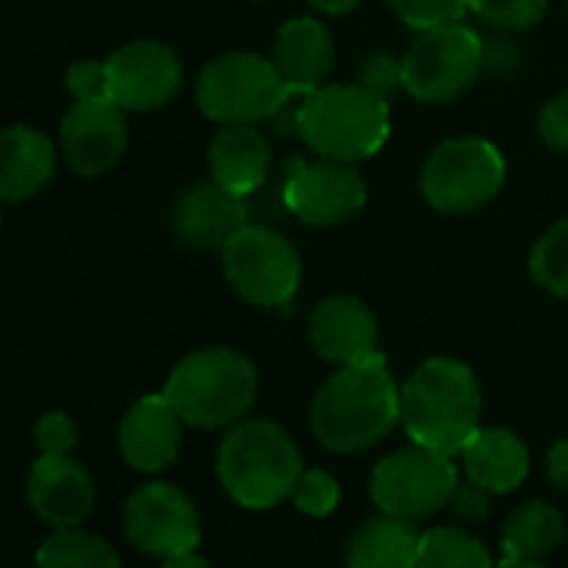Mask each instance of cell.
<instances>
[{
	"label": "cell",
	"mask_w": 568,
	"mask_h": 568,
	"mask_svg": "<svg viewBox=\"0 0 568 568\" xmlns=\"http://www.w3.org/2000/svg\"><path fill=\"white\" fill-rule=\"evenodd\" d=\"M483 389L476 373L453 359H426L399 389V423L413 436L439 453H463V446L479 429Z\"/></svg>",
	"instance_id": "7a4b0ae2"
},
{
	"label": "cell",
	"mask_w": 568,
	"mask_h": 568,
	"mask_svg": "<svg viewBox=\"0 0 568 568\" xmlns=\"http://www.w3.org/2000/svg\"><path fill=\"white\" fill-rule=\"evenodd\" d=\"M493 559L479 539L463 529H429L419 536L416 566L413 568H489Z\"/></svg>",
	"instance_id": "484cf974"
},
{
	"label": "cell",
	"mask_w": 568,
	"mask_h": 568,
	"mask_svg": "<svg viewBox=\"0 0 568 568\" xmlns=\"http://www.w3.org/2000/svg\"><path fill=\"white\" fill-rule=\"evenodd\" d=\"M456 486H459V473L453 466V456L413 443L396 449L373 469L369 496L379 513L416 523L423 516L446 509Z\"/></svg>",
	"instance_id": "9c48e42d"
},
{
	"label": "cell",
	"mask_w": 568,
	"mask_h": 568,
	"mask_svg": "<svg viewBox=\"0 0 568 568\" xmlns=\"http://www.w3.org/2000/svg\"><path fill=\"white\" fill-rule=\"evenodd\" d=\"M469 10L496 30H529L549 10V0H469Z\"/></svg>",
	"instance_id": "83f0119b"
},
{
	"label": "cell",
	"mask_w": 568,
	"mask_h": 568,
	"mask_svg": "<svg viewBox=\"0 0 568 568\" xmlns=\"http://www.w3.org/2000/svg\"><path fill=\"white\" fill-rule=\"evenodd\" d=\"M270 146L253 123H223V130L210 143V173L233 193H256L266 183Z\"/></svg>",
	"instance_id": "7402d4cb"
},
{
	"label": "cell",
	"mask_w": 568,
	"mask_h": 568,
	"mask_svg": "<svg viewBox=\"0 0 568 568\" xmlns=\"http://www.w3.org/2000/svg\"><path fill=\"white\" fill-rule=\"evenodd\" d=\"M163 393L186 426H236L256 403V366L230 346L193 349L173 366Z\"/></svg>",
	"instance_id": "5b68a950"
},
{
	"label": "cell",
	"mask_w": 568,
	"mask_h": 568,
	"mask_svg": "<svg viewBox=\"0 0 568 568\" xmlns=\"http://www.w3.org/2000/svg\"><path fill=\"white\" fill-rule=\"evenodd\" d=\"M419 549V532L409 519L383 513L379 519H366L353 539L346 562L353 568H413Z\"/></svg>",
	"instance_id": "603a6c76"
},
{
	"label": "cell",
	"mask_w": 568,
	"mask_h": 568,
	"mask_svg": "<svg viewBox=\"0 0 568 568\" xmlns=\"http://www.w3.org/2000/svg\"><path fill=\"white\" fill-rule=\"evenodd\" d=\"M27 503L47 526H80L93 509V479L70 456H47L27 473Z\"/></svg>",
	"instance_id": "e0dca14e"
},
{
	"label": "cell",
	"mask_w": 568,
	"mask_h": 568,
	"mask_svg": "<svg viewBox=\"0 0 568 568\" xmlns=\"http://www.w3.org/2000/svg\"><path fill=\"white\" fill-rule=\"evenodd\" d=\"M546 469H549V479H552L559 489H566L568 493V439H559V443L549 449Z\"/></svg>",
	"instance_id": "d590c367"
},
{
	"label": "cell",
	"mask_w": 568,
	"mask_h": 568,
	"mask_svg": "<svg viewBox=\"0 0 568 568\" xmlns=\"http://www.w3.org/2000/svg\"><path fill=\"white\" fill-rule=\"evenodd\" d=\"M126 110L113 100H73L60 123V143L77 176H100L126 150Z\"/></svg>",
	"instance_id": "5bb4252c"
},
{
	"label": "cell",
	"mask_w": 568,
	"mask_h": 568,
	"mask_svg": "<svg viewBox=\"0 0 568 568\" xmlns=\"http://www.w3.org/2000/svg\"><path fill=\"white\" fill-rule=\"evenodd\" d=\"M220 253H223L226 283L250 306L273 310L296 296L303 280V263L293 243L273 226L246 223L240 233L230 236V243Z\"/></svg>",
	"instance_id": "30bf717a"
},
{
	"label": "cell",
	"mask_w": 568,
	"mask_h": 568,
	"mask_svg": "<svg viewBox=\"0 0 568 568\" xmlns=\"http://www.w3.org/2000/svg\"><path fill=\"white\" fill-rule=\"evenodd\" d=\"M463 469L489 493H513L529 476V449L509 429H476L463 446Z\"/></svg>",
	"instance_id": "44dd1931"
},
{
	"label": "cell",
	"mask_w": 568,
	"mask_h": 568,
	"mask_svg": "<svg viewBox=\"0 0 568 568\" xmlns=\"http://www.w3.org/2000/svg\"><path fill=\"white\" fill-rule=\"evenodd\" d=\"M37 562L47 568H116L120 556L93 532L77 526H60L37 549Z\"/></svg>",
	"instance_id": "d4e9b609"
},
{
	"label": "cell",
	"mask_w": 568,
	"mask_h": 568,
	"mask_svg": "<svg viewBox=\"0 0 568 568\" xmlns=\"http://www.w3.org/2000/svg\"><path fill=\"white\" fill-rule=\"evenodd\" d=\"M110 97L123 110H156L180 93L183 63L160 40H133L110 53Z\"/></svg>",
	"instance_id": "4fadbf2b"
},
{
	"label": "cell",
	"mask_w": 568,
	"mask_h": 568,
	"mask_svg": "<svg viewBox=\"0 0 568 568\" xmlns=\"http://www.w3.org/2000/svg\"><path fill=\"white\" fill-rule=\"evenodd\" d=\"M57 170V150L47 133L33 126H7L0 133V196L3 203H23L47 190Z\"/></svg>",
	"instance_id": "d6986e66"
},
{
	"label": "cell",
	"mask_w": 568,
	"mask_h": 568,
	"mask_svg": "<svg viewBox=\"0 0 568 568\" xmlns=\"http://www.w3.org/2000/svg\"><path fill=\"white\" fill-rule=\"evenodd\" d=\"M246 223H250L246 196L226 190L216 180L183 190L170 213V226L176 240L193 250H223L230 236L240 233Z\"/></svg>",
	"instance_id": "9a60e30c"
},
{
	"label": "cell",
	"mask_w": 568,
	"mask_h": 568,
	"mask_svg": "<svg viewBox=\"0 0 568 568\" xmlns=\"http://www.w3.org/2000/svg\"><path fill=\"white\" fill-rule=\"evenodd\" d=\"M399 423V389L379 353L339 366L310 409L313 436L339 456L379 446Z\"/></svg>",
	"instance_id": "6da1fadb"
},
{
	"label": "cell",
	"mask_w": 568,
	"mask_h": 568,
	"mask_svg": "<svg viewBox=\"0 0 568 568\" xmlns=\"http://www.w3.org/2000/svg\"><path fill=\"white\" fill-rule=\"evenodd\" d=\"M286 210L310 226H336L346 223L366 203V180L346 160H290V173L283 183Z\"/></svg>",
	"instance_id": "7c38bea8"
},
{
	"label": "cell",
	"mask_w": 568,
	"mask_h": 568,
	"mask_svg": "<svg viewBox=\"0 0 568 568\" xmlns=\"http://www.w3.org/2000/svg\"><path fill=\"white\" fill-rule=\"evenodd\" d=\"M123 532L140 552L170 562L173 556L196 549L200 516L183 489L170 483H146L123 506Z\"/></svg>",
	"instance_id": "8fae6325"
},
{
	"label": "cell",
	"mask_w": 568,
	"mask_h": 568,
	"mask_svg": "<svg viewBox=\"0 0 568 568\" xmlns=\"http://www.w3.org/2000/svg\"><path fill=\"white\" fill-rule=\"evenodd\" d=\"M562 536L566 523L549 503H526L509 516L503 529V566L542 562L562 546Z\"/></svg>",
	"instance_id": "cb8c5ba5"
},
{
	"label": "cell",
	"mask_w": 568,
	"mask_h": 568,
	"mask_svg": "<svg viewBox=\"0 0 568 568\" xmlns=\"http://www.w3.org/2000/svg\"><path fill=\"white\" fill-rule=\"evenodd\" d=\"M486 67L483 37L459 23H436L419 30L403 57V90L423 103H449L463 97Z\"/></svg>",
	"instance_id": "52a82bcc"
},
{
	"label": "cell",
	"mask_w": 568,
	"mask_h": 568,
	"mask_svg": "<svg viewBox=\"0 0 568 568\" xmlns=\"http://www.w3.org/2000/svg\"><path fill=\"white\" fill-rule=\"evenodd\" d=\"M489 496H493V493H489L486 486L466 479V483L456 486V493H453V499H449V509H453L463 523H483V519L489 516Z\"/></svg>",
	"instance_id": "e575fe53"
},
{
	"label": "cell",
	"mask_w": 568,
	"mask_h": 568,
	"mask_svg": "<svg viewBox=\"0 0 568 568\" xmlns=\"http://www.w3.org/2000/svg\"><path fill=\"white\" fill-rule=\"evenodd\" d=\"M166 566H170V568H203V566H206V559H200V556H196V552L190 549V552H183V556H173V559H170Z\"/></svg>",
	"instance_id": "74e56055"
},
{
	"label": "cell",
	"mask_w": 568,
	"mask_h": 568,
	"mask_svg": "<svg viewBox=\"0 0 568 568\" xmlns=\"http://www.w3.org/2000/svg\"><path fill=\"white\" fill-rule=\"evenodd\" d=\"M296 133L329 160H369L389 140V100L363 83H320L303 93Z\"/></svg>",
	"instance_id": "277c9868"
},
{
	"label": "cell",
	"mask_w": 568,
	"mask_h": 568,
	"mask_svg": "<svg viewBox=\"0 0 568 568\" xmlns=\"http://www.w3.org/2000/svg\"><path fill=\"white\" fill-rule=\"evenodd\" d=\"M33 443L47 456H70L77 446V423L63 413H47L33 429Z\"/></svg>",
	"instance_id": "d6a6232c"
},
{
	"label": "cell",
	"mask_w": 568,
	"mask_h": 568,
	"mask_svg": "<svg viewBox=\"0 0 568 568\" xmlns=\"http://www.w3.org/2000/svg\"><path fill=\"white\" fill-rule=\"evenodd\" d=\"M376 339H379V323L373 310L356 296L346 293L326 296L310 313V343L326 363L336 366L359 363L376 353Z\"/></svg>",
	"instance_id": "ac0fdd59"
},
{
	"label": "cell",
	"mask_w": 568,
	"mask_h": 568,
	"mask_svg": "<svg viewBox=\"0 0 568 568\" xmlns=\"http://www.w3.org/2000/svg\"><path fill=\"white\" fill-rule=\"evenodd\" d=\"M293 506L310 519H326L339 506V483L323 469H306L293 489Z\"/></svg>",
	"instance_id": "f1b7e54d"
},
{
	"label": "cell",
	"mask_w": 568,
	"mask_h": 568,
	"mask_svg": "<svg viewBox=\"0 0 568 568\" xmlns=\"http://www.w3.org/2000/svg\"><path fill=\"white\" fill-rule=\"evenodd\" d=\"M506 183V160L486 136L443 140L423 163L419 190L439 213H473L499 196Z\"/></svg>",
	"instance_id": "ba28073f"
},
{
	"label": "cell",
	"mask_w": 568,
	"mask_h": 568,
	"mask_svg": "<svg viewBox=\"0 0 568 568\" xmlns=\"http://www.w3.org/2000/svg\"><path fill=\"white\" fill-rule=\"evenodd\" d=\"M196 106L213 123H260L273 120L286 100L290 87L273 60L260 53H223L210 60L196 77Z\"/></svg>",
	"instance_id": "8992f818"
},
{
	"label": "cell",
	"mask_w": 568,
	"mask_h": 568,
	"mask_svg": "<svg viewBox=\"0 0 568 568\" xmlns=\"http://www.w3.org/2000/svg\"><path fill=\"white\" fill-rule=\"evenodd\" d=\"M316 10H323V13H349V10H356L363 0H310Z\"/></svg>",
	"instance_id": "8d00e7d4"
},
{
	"label": "cell",
	"mask_w": 568,
	"mask_h": 568,
	"mask_svg": "<svg viewBox=\"0 0 568 568\" xmlns=\"http://www.w3.org/2000/svg\"><path fill=\"white\" fill-rule=\"evenodd\" d=\"M180 439H183V416L166 399V393L136 399L120 419V433H116L123 463L140 473H160L173 466L180 456Z\"/></svg>",
	"instance_id": "2e32d148"
},
{
	"label": "cell",
	"mask_w": 568,
	"mask_h": 568,
	"mask_svg": "<svg viewBox=\"0 0 568 568\" xmlns=\"http://www.w3.org/2000/svg\"><path fill=\"white\" fill-rule=\"evenodd\" d=\"M273 63L293 93H310L333 67V37L316 17H293L280 27Z\"/></svg>",
	"instance_id": "ffe728a7"
},
{
	"label": "cell",
	"mask_w": 568,
	"mask_h": 568,
	"mask_svg": "<svg viewBox=\"0 0 568 568\" xmlns=\"http://www.w3.org/2000/svg\"><path fill=\"white\" fill-rule=\"evenodd\" d=\"M539 136L549 150L568 153V93L552 97L539 113Z\"/></svg>",
	"instance_id": "836d02e7"
},
{
	"label": "cell",
	"mask_w": 568,
	"mask_h": 568,
	"mask_svg": "<svg viewBox=\"0 0 568 568\" xmlns=\"http://www.w3.org/2000/svg\"><path fill=\"white\" fill-rule=\"evenodd\" d=\"M359 83L389 100L403 87V60H396L393 53H369L359 67Z\"/></svg>",
	"instance_id": "1f68e13d"
},
{
	"label": "cell",
	"mask_w": 568,
	"mask_h": 568,
	"mask_svg": "<svg viewBox=\"0 0 568 568\" xmlns=\"http://www.w3.org/2000/svg\"><path fill=\"white\" fill-rule=\"evenodd\" d=\"M389 3H393L396 17L406 27H416V30L459 20L469 10V0H389Z\"/></svg>",
	"instance_id": "f546056e"
},
{
	"label": "cell",
	"mask_w": 568,
	"mask_h": 568,
	"mask_svg": "<svg viewBox=\"0 0 568 568\" xmlns=\"http://www.w3.org/2000/svg\"><path fill=\"white\" fill-rule=\"evenodd\" d=\"M67 90L73 100L110 97V67L103 60H77L67 70Z\"/></svg>",
	"instance_id": "4dcf8cb0"
},
{
	"label": "cell",
	"mask_w": 568,
	"mask_h": 568,
	"mask_svg": "<svg viewBox=\"0 0 568 568\" xmlns=\"http://www.w3.org/2000/svg\"><path fill=\"white\" fill-rule=\"evenodd\" d=\"M529 270H532V280L546 293L568 300V220L552 223L539 236V243L532 246V256H529Z\"/></svg>",
	"instance_id": "4316f807"
},
{
	"label": "cell",
	"mask_w": 568,
	"mask_h": 568,
	"mask_svg": "<svg viewBox=\"0 0 568 568\" xmlns=\"http://www.w3.org/2000/svg\"><path fill=\"white\" fill-rule=\"evenodd\" d=\"M216 476L236 506L273 509L283 499H293L303 476V459L283 426L270 419H246L223 436Z\"/></svg>",
	"instance_id": "3957f363"
}]
</instances>
